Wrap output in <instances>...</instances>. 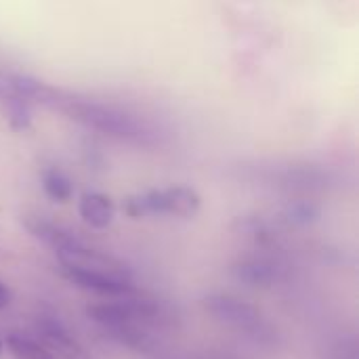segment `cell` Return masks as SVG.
<instances>
[{
	"label": "cell",
	"instance_id": "5b68a950",
	"mask_svg": "<svg viewBox=\"0 0 359 359\" xmlns=\"http://www.w3.org/2000/svg\"><path fill=\"white\" fill-rule=\"evenodd\" d=\"M61 273H109V276H133L130 267L114 257H107L99 250L86 248L82 242L57 250Z\"/></svg>",
	"mask_w": 359,
	"mask_h": 359
},
{
	"label": "cell",
	"instance_id": "9a60e30c",
	"mask_svg": "<svg viewBox=\"0 0 359 359\" xmlns=\"http://www.w3.org/2000/svg\"><path fill=\"white\" fill-rule=\"evenodd\" d=\"M2 290H8V288H6V286H4V284L0 282V292H2Z\"/></svg>",
	"mask_w": 359,
	"mask_h": 359
},
{
	"label": "cell",
	"instance_id": "4fadbf2b",
	"mask_svg": "<svg viewBox=\"0 0 359 359\" xmlns=\"http://www.w3.org/2000/svg\"><path fill=\"white\" fill-rule=\"evenodd\" d=\"M316 217H318V210L313 206H309V204H297L288 212V219L294 225H309V223L316 221Z\"/></svg>",
	"mask_w": 359,
	"mask_h": 359
},
{
	"label": "cell",
	"instance_id": "7c38bea8",
	"mask_svg": "<svg viewBox=\"0 0 359 359\" xmlns=\"http://www.w3.org/2000/svg\"><path fill=\"white\" fill-rule=\"evenodd\" d=\"M6 105V118L13 130H23L32 122V101L19 95H4Z\"/></svg>",
	"mask_w": 359,
	"mask_h": 359
},
{
	"label": "cell",
	"instance_id": "7a4b0ae2",
	"mask_svg": "<svg viewBox=\"0 0 359 359\" xmlns=\"http://www.w3.org/2000/svg\"><path fill=\"white\" fill-rule=\"evenodd\" d=\"M86 316L95 324H99L105 332H114L126 326H137L147 330L154 324H162L166 311L158 301L135 292L128 297H118L105 303L88 305Z\"/></svg>",
	"mask_w": 359,
	"mask_h": 359
},
{
	"label": "cell",
	"instance_id": "9c48e42d",
	"mask_svg": "<svg viewBox=\"0 0 359 359\" xmlns=\"http://www.w3.org/2000/svg\"><path fill=\"white\" fill-rule=\"evenodd\" d=\"M25 227H27V231H29L36 240L44 242V244L50 246L55 252L61 250V248H67V246H74V244L80 242L72 231H67V229H63V227H59V225L46 221V219L29 217V219H25Z\"/></svg>",
	"mask_w": 359,
	"mask_h": 359
},
{
	"label": "cell",
	"instance_id": "ba28073f",
	"mask_svg": "<svg viewBox=\"0 0 359 359\" xmlns=\"http://www.w3.org/2000/svg\"><path fill=\"white\" fill-rule=\"evenodd\" d=\"M78 212L80 219L90 227V229H107L114 223L116 217V206L114 202L99 191H86L80 196L78 202Z\"/></svg>",
	"mask_w": 359,
	"mask_h": 359
},
{
	"label": "cell",
	"instance_id": "8992f818",
	"mask_svg": "<svg viewBox=\"0 0 359 359\" xmlns=\"http://www.w3.org/2000/svg\"><path fill=\"white\" fill-rule=\"evenodd\" d=\"M42 345L61 359H90L82 345L69 334L61 320L53 313H42L36 322Z\"/></svg>",
	"mask_w": 359,
	"mask_h": 359
},
{
	"label": "cell",
	"instance_id": "30bf717a",
	"mask_svg": "<svg viewBox=\"0 0 359 359\" xmlns=\"http://www.w3.org/2000/svg\"><path fill=\"white\" fill-rule=\"evenodd\" d=\"M42 189L53 202H59V204L72 200V196H74L72 179L57 166H50L42 172Z\"/></svg>",
	"mask_w": 359,
	"mask_h": 359
},
{
	"label": "cell",
	"instance_id": "6da1fadb",
	"mask_svg": "<svg viewBox=\"0 0 359 359\" xmlns=\"http://www.w3.org/2000/svg\"><path fill=\"white\" fill-rule=\"evenodd\" d=\"M53 105L57 109H61L63 114L72 116L74 120H78L95 130H101L109 137L122 139V141L147 145L156 139V133L151 130V126L145 120H141L128 111H122L114 105L80 101V99H55Z\"/></svg>",
	"mask_w": 359,
	"mask_h": 359
},
{
	"label": "cell",
	"instance_id": "8fae6325",
	"mask_svg": "<svg viewBox=\"0 0 359 359\" xmlns=\"http://www.w3.org/2000/svg\"><path fill=\"white\" fill-rule=\"evenodd\" d=\"M6 349L15 359H59L53 351H48L42 343L25 339L21 334H8L4 341Z\"/></svg>",
	"mask_w": 359,
	"mask_h": 359
},
{
	"label": "cell",
	"instance_id": "3957f363",
	"mask_svg": "<svg viewBox=\"0 0 359 359\" xmlns=\"http://www.w3.org/2000/svg\"><path fill=\"white\" fill-rule=\"evenodd\" d=\"M200 206H202V200L196 194V189L187 185H175L168 189H151V191L126 198L124 212L130 219H145V217L191 219L198 215Z\"/></svg>",
	"mask_w": 359,
	"mask_h": 359
},
{
	"label": "cell",
	"instance_id": "5bb4252c",
	"mask_svg": "<svg viewBox=\"0 0 359 359\" xmlns=\"http://www.w3.org/2000/svg\"><path fill=\"white\" fill-rule=\"evenodd\" d=\"M8 303H11V292L8 290H2L0 292V309H4Z\"/></svg>",
	"mask_w": 359,
	"mask_h": 359
},
{
	"label": "cell",
	"instance_id": "52a82bcc",
	"mask_svg": "<svg viewBox=\"0 0 359 359\" xmlns=\"http://www.w3.org/2000/svg\"><path fill=\"white\" fill-rule=\"evenodd\" d=\"M238 282L252 288H271L288 280V267L276 259H246L231 267Z\"/></svg>",
	"mask_w": 359,
	"mask_h": 359
},
{
	"label": "cell",
	"instance_id": "2e32d148",
	"mask_svg": "<svg viewBox=\"0 0 359 359\" xmlns=\"http://www.w3.org/2000/svg\"><path fill=\"white\" fill-rule=\"evenodd\" d=\"M2 347H4V341L0 339V351H2Z\"/></svg>",
	"mask_w": 359,
	"mask_h": 359
},
{
	"label": "cell",
	"instance_id": "277c9868",
	"mask_svg": "<svg viewBox=\"0 0 359 359\" xmlns=\"http://www.w3.org/2000/svg\"><path fill=\"white\" fill-rule=\"evenodd\" d=\"M204 307L215 320H219L221 324L252 337L255 341L265 343V341H269L273 337L271 326L265 322L261 309L255 307L252 303L240 299V297L210 294V297L204 299Z\"/></svg>",
	"mask_w": 359,
	"mask_h": 359
}]
</instances>
